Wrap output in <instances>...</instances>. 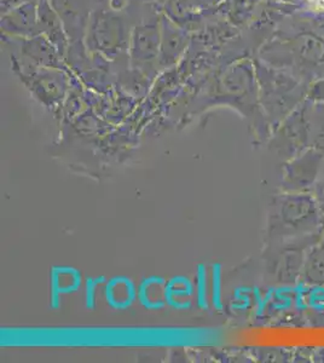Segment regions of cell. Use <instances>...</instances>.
<instances>
[{"label":"cell","mask_w":324,"mask_h":363,"mask_svg":"<svg viewBox=\"0 0 324 363\" xmlns=\"http://www.w3.org/2000/svg\"><path fill=\"white\" fill-rule=\"evenodd\" d=\"M131 30L128 22L114 10L101 8L91 13L87 26V49L108 61L128 56Z\"/></svg>","instance_id":"cell-1"},{"label":"cell","mask_w":324,"mask_h":363,"mask_svg":"<svg viewBox=\"0 0 324 363\" xmlns=\"http://www.w3.org/2000/svg\"><path fill=\"white\" fill-rule=\"evenodd\" d=\"M161 13L144 18L131 29L128 45V68L148 75L159 70Z\"/></svg>","instance_id":"cell-2"},{"label":"cell","mask_w":324,"mask_h":363,"mask_svg":"<svg viewBox=\"0 0 324 363\" xmlns=\"http://www.w3.org/2000/svg\"><path fill=\"white\" fill-rule=\"evenodd\" d=\"M191 42V33L171 21L161 11V40L159 69H169L181 62Z\"/></svg>","instance_id":"cell-3"},{"label":"cell","mask_w":324,"mask_h":363,"mask_svg":"<svg viewBox=\"0 0 324 363\" xmlns=\"http://www.w3.org/2000/svg\"><path fill=\"white\" fill-rule=\"evenodd\" d=\"M13 40L18 43L21 57L28 61V65L41 68H66L63 66V56L60 50L45 35L38 34L32 38Z\"/></svg>","instance_id":"cell-4"},{"label":"cell","mask_w":324,"mask_h":363,"mask_svg":"<svg viewBox=\"0 0 324 363\" xmlns=\"http://www.w3.org/2000/svg\"><path fill=\"white\" fill-rule=\"evenodd\" d=\"M1 32L13 39L32 38L39 33L38 0L29 1L1 15Z\"/></svg>","instance_id":"cell-5"},{"label":"cell","mask_w":324,"mask_h":363,"mask_svg":"<svg viewBox=\"0 0 324 363\" xmlns=\"http://www.w3.org/2000/svg\"><path fill=\"white\" fill-rule=\"evenodd\" d=\"M38 27L39 33L45 35L65 57L68 49V39L61 18L50 4V0H38Z\"/></svg>","instance_id":"cell-6"},{"label":"cell","mask_w":324,"mask_h":363,"mask_svg":"<svg viewBox=\"0 0 324 363\" xmlns=\"http://www.w3.org/2000/svg\"><path fill=\"white\" fill-rule=\"evenodd\" d=\"M161 11L190 33L200 30L203 26V13L194 4V0H166Z\"/></svg>","instance_id":"cell-7"},{"label":"cell","mask_w":324,"mask_h":363,"mask_svg":"<svg viewBox=\"0 0 324 363\" xmlns=\"http://www.w3.org/2000/svg\"><path fill=\"white\" fill-rule=\"evenodd\" d=\"M108 306L116 310L128 309L138 297V291L131 279L125 277H116L108 281L104 289Z\"/></svg>","instance_id":"cell-8"},{"label":"cell","mask_w":324,"mask_h":363,"mask_svg":"<svg viewBox=\"0 0 324 363\" xmlns=\"http://www.w3.org/2000/svg\"><path fill=\"white\" fill-rule=\"evenodd\" d=\"M82 285V275L78 270L69 267H58L51 272V306L54 309L60 306L63 294L75 292Z\"/></svg>","instance_id":"cell-9"},{"label":"cell","mask_w":324,"mask_h":363,"mask_svg":"<svg viewBox=\"0 0 324 363\" xmlns=\"http://www.w3.org/2000/svg\"><path fill=\"white\" fill-rule=\"evenodd\" d=\"M193 294L194 286L188 277H173L169 282H166L164 286L166 304H169L174 309H189Z\"/></svg>","instance_id":"cell-10"},{"label":"cell","mask_w":324,"mask_h":363,"mask_svg":"<svg viewBox=\"0 0 324 363\" xmlns=\"http://www.w3.org/2000/svg\"><path fill=\"white\" fill-rule=\"evenodd\" d=\"M164 286L166 281L162 277H152L145 279L138 289V301L147 309L157 310L164 308Z\"/></svg>","instance_id":"cell-11"},{"label":"cell","mask_w":324,"mask_h":363,"mask_svg":"<svg viewBox=\"0 0 324 363\" xmlns=\"http://www.w3.org/2000/svg\"><path fill=\"white\" fill-rule=\"evenodd\" d=\"M196 298L197 306L201 309H207L208 303H207V275H206V268L203 265H200L197 269L196 275Z\"/></svg>","instance_id":"cell-12"},{"label":"cell","mask_w":324,"mask_h":363,"mask_svg":"<svg viewBox=\"0 0 324 363\" xmlns=\"http://www.w3.org/2000/svg\"><path fill=\"white\" fill-rule=\"evenodd\" d=\"M222 281H220V270L219 265L212 267V304L218 310L222 309Z\"/></svg>","instance_id":"cell-13"},{"label":"cell","mask_w":324,"mask_h":363,"mask_svg":"<svg viewBox=\"0 0 324 363\" xmlns=\"http://www.w3.org/2000/svg\"><path fill=\"white\" fill-rule=\"evenodd\" d=\"M99 284V279H87L85 286V304L87 309L92 310L96 304V289Z\"/></svg>","instance_id":"cell-14"},{"label":"cell","mask_w":324,"mask_h":363,"mask_svg":"<svg viewBox=\"0 0 324 363\" xmlns=\"http://www.w3.org/2000/svg\"><path fill=\"white\" fill-rule=\"evenodd\" d=\"M223 0H194V4L202 13H210L222 3Z\"/></svg>","instance_id":"cell-15"},{"label":"cell","mask_w":324,"mask_h":363,"mask_svg":"<svg viewBox=\"0 0 324 363\" xmlns=\"http://www.w3.org/2000/svg\"><path fill=\"white\" fill-rule=\"evenodd\" d=\"M29 1H34V0H1V15L11 11L13 9L18 8L21 5L29 3Z\"/></svg>","instance_id":"cell-16"},{"label":"cell","mask_w":324,"mask_h":363,"mask_svg":"<svg viewBox=\"0 0 324 363\" xmlns=\"http://www.w3.org/2000/svg\"><path fill=\"white\" fill-rule=\"evenodd\" d=\"M308 6L315 10V11H322L324 13V0H305Z\"/></svg>","instance_id":"cell-17"},{"label":"cell","mask_w":324,"mask_h":363,"mask_svg":"<svg viewBox=\"0 0 324 363\" xmlns=\"http://www.w3.org/2000/svg\"><path fill=\"white\" fill-rule=\"evenodd\" d=\"M152 1H155V3H157V4H160L161 6H162V4H164L166 0H152Z\"/></svg>","instance_id":"cell-18"}]
</instances>
